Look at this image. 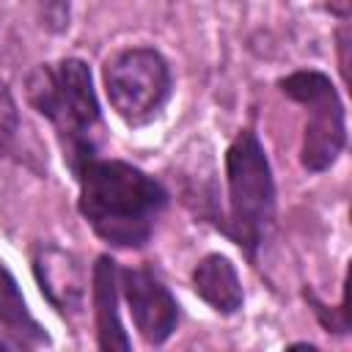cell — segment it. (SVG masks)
Returning a JSON list of instances; mask_svg holds the SVG:
<instances>
[{"instance_id": "cell-1", "label": "cell", "mask_w": 352, "mask_h": 352, "mask_svg": "<svg viewBox=\"0 0 352 352\" xmlns=\"http://www.w3.org/2000/svg\"><path fill=\"white\" fill-rule=\"evenodd\" d=\"M80 212L99 239L113 248H143L168 206V190L124 160L88 157L74 170Z\"/></svg>"}, {"instance_id": "cell-2", "label": "cell", "mask_w": 352, "mask_h": 352, "mask_svg": "<svg viewBox=\"0 0 352 352\" xmlns=\"http://www.w3.org/2000/svg\"><path fill=\"white\" fill-rule=\"evenodd\" d=\"M25 96L30 107L55 126L72 173L96 154L104 126L85 60L63 58L33 66L25 77Z\"/></svg>"}, {"instance_id": "cell-3", "label": "cell", "mask_w": 352, "mask_h": 352, "mask_svg": "<svg viewBox=\"0 0 352 352\" xmlns=\"http://www.w3.org/2000/svg\"><path fill=\"white\" fill-rule=\"evenodd\" d=\"M228 226L226 234L256 264L275 228V179L253 129H242L226 151Z\"/></svg>"}, {"instance_id": "cell-4", "label": "cell", "mask_w": 352, "mask_h": 352, "mask_svg": "<svg viewBox=\"0 0 352 352\" xmlns=\"http://www.w3.org/2000/svg\"><path fill=\"white\" fill-rule=\"evenodd\" d=\"M104 94L116 116L129 126L151 124L170 99V66L154 47H126L102 69Z\"/></svg>"}, {"instance_id": "cell-5", "label": "cell", "mask_w": 352, "mask_h": 352, "mask_svg": "<svg viewBox=\"0 0 352 352\" xmlns=\"http://www.w3.org/2000/svg\"><path fill=\"white\" fill-rule=\"evenodd\" d=\"M280 91L300 102L308 110L305 132H302V148H300V162L311 173L327 170L338 154L344 151L346 143V121H344V104L330 82L327 74L316 69H300L289 77H283Z\"/></svg>"}, {"instance_id": "cell-6", "label": "cell", "mask_w": 352, "mask_h": 352, "mask_svg": "<svg viewBox=\"0 0 352 352\" xmlns=\"http://www.w3.org/2000/svg\"><path fill=\"white\" fill-rule=\"evenodd\" d=\"M118 283L140 338L148 346H162L179 324V302L170 289L146 267L121 270Z\"/></svg>"}, {"instance_id": "cell-7", "label": "cell", "mask_w": 352, "mask_h": 352, "mask_svg": "<svg viewBox=\"0 0 352 352\" xmlns=\"http://www.w3.org/2000/svg\"><path fill=\"white\" fill-rule=\"evenodd\" d=\"M33 275L50 305L63 314H80L85 302V275L80 261L55 245H38L33 253Z\"/></svg>"}, {"instance_id": "cell-8", "label": "cell", "mask_w": 352, "mask_h": 352, "mask_svg": "<svg viewBox=\"0 0 352 352\" xmlns=\"http://www.w3.org/2000/svg\"><path fill=\"white\" fill-rule=\"evenodd\" d=\"M192 289L195 294L217 314L231 316L242 308L245 302V292H242V280L239 272L234 267V261L223 253H206L195 267H192Z\"/></svg>"}, {"instance_id": "cell-9", "label": "cell", "mask_w": 352, "mask_h": 352, "mask_svg": "<svg viewBox=\"0 0 352 352\" xmlns=\"http://www.w3.org/2000/svg\"><path fill=\"white\" fill-rule=\"evenodd\" d=\"M118 267L110 256H99L94 267V314H96V338L102 349H129V338L118 319Z\"/></svg>"}, {"instance_id": "cell-10", "label": "cell", "mask_w": 352, "mask_h": 352, "mask_svg": "<svg viewBox=\"0 0 352 352\" xmlns=\"http://www.w3.org/2000/svg\"><path fill=\"white\" fill-rule=\"evenodd\" d=\"M0 319L6 324V333L16 336L25 346L47 344V333L38 327V322L28 314L25 297L16 289V280L8 275V270L0 264Z\"/></svg>"}, {"instance_id": "cell-11", "label": "cell", "mask_w": 352, "mask_h": 352, "mask_svg": "<svg viewBox=\"0 0 352 352\" xmlns=\"http://www.w3.org/2000/svg\"><path fill=\"white\" fill-rule=\"evenodd\" d=\"M19 132V107L6 80H0V157L8 154Z\"/></svg>"}]
</instances>
